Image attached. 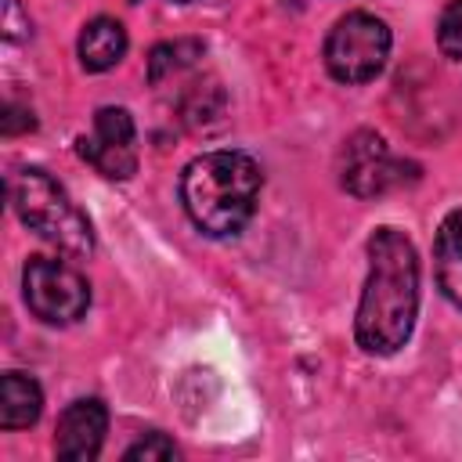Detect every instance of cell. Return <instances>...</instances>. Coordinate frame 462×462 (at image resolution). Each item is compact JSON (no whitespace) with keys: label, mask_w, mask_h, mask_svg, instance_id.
Wrapping results in <instances>:
<instances>
[{"label":"cell","mask_w":462,"mask_h":462,"mask_svg":"<svg viewBox=\"0 0 462 462\" xmlns=\"http://www.w3.org/2000/svg\"><path fill=\"white\" fill-rule=\"evenodd\" d=\"M401 170L404 166L390 155L386 141L372 130H361L343 144V155H339L343 188L357 199H372V195L390 191L393 184H401Z\"/></svg>","instance_id":"7"},{"label":"cell","mask_w":462,"mask_h":462,"mask_svg":"<svg viewBox=\"0 0 462 462\" xmlns=\"http://www.w3.org/2000/svg\"><path fill=\"white\" fill-rule=\"evenodd\" d=\"M437 47L444 58L462 61V0H448L437 22Z\"/></svg>","instance_id":"12"},{"label":"cell","mask_w":462,"mask_h":462,"mask_svg":"<svg viewBox=\"0 0 462 462\" xmlns=\"http://www.w3.org/2000/svg\"><path fill=\"white\" fill-rule=\"evenodd\" d=\"M11 206L22 217L29 231H36L43 242L61 249L65 256H90L94 249V231L83 209L69 199V191L36 166H25L11 173Z\"/></svg>","instance_id":"3"},{"label":"cell","mask_w":462,"mask_h":462,"mask_svg":"<svg viewBox=\"0 0 462 462\" xmlns=\"http://www.w3.org/2000/svg\"><path fill=\"white\" fill-rule=\"evenodd\" d=\"M260 184H263V173L245 152H235V148L206 152L184 166L180 202L199 231L213 238H227L253 220Z\"/></svg>","instance_id":"2"},{"label":"cell","mask_w":462,"mask_h":462,"mask_svg":"<svg viewBox=\"0 0 462 462\" xmlns=\"http://www.w3.org/2000/svg\"><path fill=\"white\" fill-rule=\"evenodd\" d=\"M22 289L29 310L47 325H72L90 307L87 278L58 256H32L22 271Z\"/></svg>","instance_id":"5"},{"label":"cell","mask_w":462,"mask_h":462,"mask_svg":"<svg viewBox=\"0 0 462 462\" xmlns=\"http://www.w3.org/2000/svg\"><path fill=\"white\" fill-rule=\"evenodd\" d=\"M126 54V29L116 18H94L79 32V65L87 72H105Z\"/></svg>","instance_id":"10"},{"label":"cell","mask_w":462,"mask_h":462,"mask_svg":"<svg viewBox=\"0 0 462 462\" xmlns=\"http://www.w3.org/2000/svg\"><path fill=\"white\" fill-rule=\"evenodd\" d=\"M199 58V43H162L152 51V83H159L166 72H177Z\"/></svg>","instance_id":"13"},{"label":"cell","mask_w":462,"mask_h":462,"mask_svg":"<svg viewBox=\"0 0 462 462\" xmlns=\"http://www.w3.org/2000/svg\"><path fill=\"white\" fill-rule=\"evenodd\" d=\"M105 430H108V408L97 397L72 401L58 415V430H54V451H58V458H72V462L97 458V451L105 444Z\"/></svg>","instance_id":"8"},{"label":"cell","mask_w":462,"mask_h":462,"mask_svg":"<svg viewBox=\"0 0 462 462\" xmlns=\"http://www.w3.org/2000/svg\"><path fill=\"white\" fill-rule=\"evenodd\" d=\"M43 393L40 383L25 372H4L0 379V426L4 430H22L40 419Z\"/></svg>","instance_id":"11"},{"label":"cell","mask_w":462,"mask_h":462,"mask_svg":"<svg viewBox=\"0 0 462 462\" xmlns=\"http://www.w3.org/2000/svg\"><path fill=\"white\" fill-rule=\"evenodd\" d=\"M419 314V260L415 245L397 227H379L368 238V278L361 289L354 336L365 354H393L408 343Z\"/></svg>","instance_id":"1"},{"label":"cell","mask_w":462,"mask_h":462,"mask_svg":"<svg viewBox=\"0 0 462 462\" xmlns=\"http://www.w3.org/2000/svg\"><path fill=\"white\" fill-rule=\"evenodd\" d=\"M433 267L440 292L462 310V209H451L444 217L433 245Z\"/></svg>","instance_id":"9"},{"label":"cell","mask_w":462,"mask_h":462,"mask_svg":"<svg viewBox=\"0 0 462 462\" xmlns=\"http://www.w3.org/2000/svg\"><path fill=\"white\" fill-rule=\"evenodd\" d=\"M126 462H166V458H177V444L170 440V437H162V433H148L144 440H137L134 448H126V455H123Z\"/></svg>","instance_id":"14"},{"label":"cell","mask_w":462,"mask_h":462,"mask_svg":"<svg viewBox=\"0 0 462 462\" xmlns=\"http://www.w3.org/2000/svg\"><path fill=\"white\" fill-rule=\"evenodd\" d=\"M390 58V29L368 11L343 14L325 36V69L339 83H368Z\"/></svg>","instance_id":"4"},{"label":"cell","mask_w":462,"mask_h":462,"mask_svg":"<svg viewBox=\"0 0 462 462\" xmlns=\"http://www.w3.org/2000/svg\"><path fill=\"white\" fill-rule=\"evenodd\" d=\"M79 155L108 180H126L137 173V126L126 108H97L94 130L79 137Z\"/></svg>","instance_id":"6"}]
</instances>
